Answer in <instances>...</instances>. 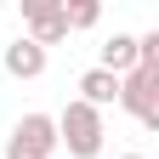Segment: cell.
<instances>
[{
  "mask_svg": "<svg viewBox=\"0 0 159 159\" xmlns=\"http://www.w3.org/2000/svg\"><path fill=\"white\" fill-rule=\"evenodd\" d=\"M51 125H57V148H68L74 159H97L102 153V114L97 108H85L80 97H68L63 102V114H51Z\"/></svg>",
  "mask_w": 159,
  "mask_h": 159,
  "instance_id": "6da1fadb",
  "label": "cell"
},
{
  "mask_svg": "<svg viewBox=\"0 0 159 159\" xmlns=\"http://www.w3.org/2000/svg\"><path fill=\"white\" fill-rule=\"evenodd\" d=\"M119 108H125L136 125L159 131V68H142V63H136L131 74H119Z\"/></svg>",
  "mask_w": 159,
  "mask_h": 159,
  "instance_id": "7a4b0ae2",
  "label": "cell"
},
{
  "mask_svg": "<svg viewBox=\"0 0 159 159\" xmlns=\"http://www.w3.org/2000/svg\"><path fill=\"white\" fill-rule=\"evenodd\" d=\"M57 153V125L51 114H23L6 136V159H51Z\"/></svg>",
  "mask_w": 159,
  "mask_h": 159,
  "instance_id": "3957f363",
  "label": "cell"
},
{
  "mask_svg": "<svg viewBox=\"0 0 159 159\" xmlns=\"http://www.w3.org/2000/svg\"><path fill=\"white\" fill-rule=\"evenodd\" d=\"M23 23H29V34H23V40H34L40 51H51L57 40H68L63 0H23Z\"/></svg>",
  "mask_w": 159,
  "mask_h": 159,
  "instance_id": "277c9868",
  "label": "cell"
},
{
  "mask_svg": "<svg viewBox=\"0 0 159 159\" xmlns=\"http://www.w3.org/2000/svg\"><path fill=\"white\" fill-rule=\"evenodd\" d=\"M46 57H51V51H40L34 40L17 34L11 46H6V57H0V63H6V74H11V80H40V74H46Z\"/></svg>",
  "mask_w": 159,
  "mask_h": 159,
  "instance_id": "5b68a950",
  "label": "cell"
},
{
  "mask_svg": "<svg viewBox=\"0 0 159 159\" xmlns=\"http://www.w3.org/2000/svg\"><path fill=\"white\" fill-rule=\"evenodd\" d=\"M74 91H80V102H85V108H97V114H102L108 102H119V80H114V74H102V68H85Z\"/></svg>",
  "mask_w": 159,
  "mask_h": 159,
  "instance_id": "8992f818",
  "label": "cell"
},
{
  "mask_svg": "<svg viewBox=\"0 0 159 159\" xmlns=\"http://www.w3.org/2000/svg\"><path fill=\"white\" fill-rule=\"evenodd\" d=\"M97 68L102 74H131L136 68V34H114V40H102V51H97Z\"/></svg>",
  "mask_w": 159,
  "mask_h": 159,
  "instance_id": "52a82bcc",
  "label": "cell"
},
{
  "mask_svg": "<svg viewBox=\"0 0 159 159\" xmlns=\"http://www.w3.org/2000/svg\"><path fill=\"white\" fill-rule=\"evenodd\" d=\"M97 17H102V6H97V0H63V23H68V34L74 29H97Z\"/></svg>",
  "mask_w": 159,
  "mask_h": 159,
  "instance_id": "ba28073f",
  "label": "cell"
},
{
  "mask_svg": "<svg viewBox=\"0 0 159 159\" xmlns=\"http://www.w3.org/2000/svg\"><path fill=\"white\" fill-rule=\"evenodd\" d=\"M119 159H148V153H119Z\"/></svg>",
  "mask_w": 159,
  "mask_h": 159,
  "instance_id": "9c48e42d",
  "label": "cell"
}]
</instances>
